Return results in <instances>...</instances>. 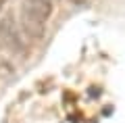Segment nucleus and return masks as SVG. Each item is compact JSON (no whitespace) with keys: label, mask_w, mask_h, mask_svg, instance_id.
<instances>
[{"label":"nucleus","mask_w":125,"mask_h":123,"mask_svg":"<svg viewBox=\"0 0 125 123\" xmlns=\"http://www.w3.org/2000/svg\"><path fill=\"white\" fill-rule=\"evenodd\" d=\"M0 48L10 54H21L25 50V42L21 38V31H19L13 15H6L0 19Z\"/></svg>","instance_id":"f03ea898"},{"label":"nucleus","mask_w":125,"mask_h":123,"mask_svg":"<svg viewBox=\"0 0 125 123\" xmlns=\"http://www.w3.org/2000/svg\"><path fill=\"white\" fill-rule=\"evenodd\" d=\"M54 11V0H23L21 4V27L29 38L40 40L46 34Z\"/></svg>","instance_id":"f257e3e1"},{"label":"nucleus","mask_w":125,"mask_h":123,"mask_svg":"<svg viewBox=\"0 0 125 123\" xmlns=\"http://www.w3.org/2000/svg\"><path fill=\"white\" fill-rule=\"evenodd\" d=\"M4 4H6V0H0V13H2V9H4Z\"/></svg>","instance_id":"20e7f679"},{"label":"nucleus","mask_w":125,"mask_h":123,"mask_svg":"<svg viewBox=\"0 0 125 123\" xmlns=\"http://www.w3.org/2000/svg\"><path fill=\"white\" fill-rule=\"evenodd\" d=\"M71 4H75V6H81V4H85V0H69Z\"/></svg>","instance_id":"7ed1b4c3"}]
</instances>
